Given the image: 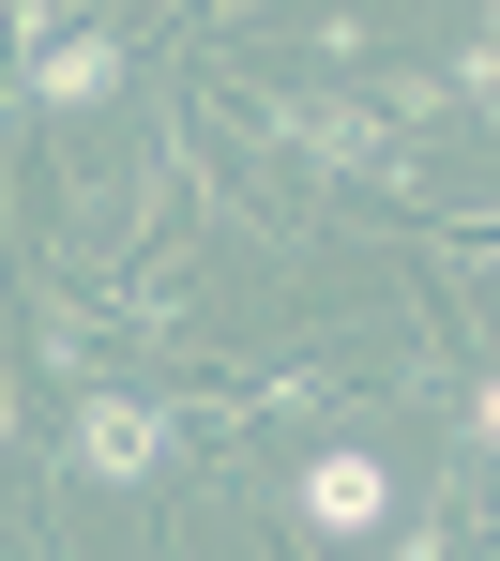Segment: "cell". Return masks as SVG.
Segmentation results:
<instances>
[{"mask_svg": "<svg viewBox=\"0 0 500 561\" xmlns=\"http://www.w3.org/2000/svg\"><path fill=\"white\" fill-rule=\"evenodd\" d=\"M243 122L274 152H303V168H334V183H395V122L349 92H243Z\"/></svg>", "mask_w": 500, "mask_h": 561, "instance_id": "obj_3", "label": "cell"}, {"mask_svg": "<svg viewBox=\"0 0 500 561\" xmlns=\"http://www.w3.org/2000/svg\"><path fill=\"white\" fill-rule=\"evenodd\" d=\"M61 456H77V485H167V470H183V394H121V379H92Z\"/></svg>", "mask_w": 500, "mask_h": 561, "instance_id": "obj_2", "label": "cell"}, {"mask_svg": "<svg viewBox=\"0 0 500 561\" xmlns=\"http://www.w3.org/2000/svg\"><path fill=\"white\" fill-rule=\"evenodd\" d=\"M455 425H470V456H500V365L470 379V394H455Z\"/></svg>", "mask_w": 500, "mask_h": 561, "instance_id": "obj_5", "label": "cell"}, {"mask_svg": "<svg viewBox=\"0 0 500 561\" xmlns=\"http://www.w3.org/2000/svg\"><path fill=\"white\" fill-rule=\"evenodd\" d=\"M395 516H409V470L380 456V440H318V456L274 485V531L318 561H364V547H395Z\"/></svg>", "mask_w": 500, "mask_h": 561, "instance_id": "obj_1", "label": "cell"}, {"mask_svg": "<svg viewBox=\"0 0 500 561\" xmlns=\"http://www.w3.org/2000/svg\"><path fill=\"white\" fill-rule=\"evenodd\" d=\"M440 243H455L470 274H500V213H470V228H440Z\"/></svg>", "mask_w": 500, "mask_h": 561, "instance_id": "obj_6", "label": "cell"}, {"mask_svg": "<svg viewBox=\"0 0 500 561\" xmlns=\"http://www.w3.org/2000/svg\"><path fill=\"white\" fill-rule=\"evenodd\" d=\"M121 61H137V46L92 15V31H61L46 61H15V77H0V122H77V106H106V92H121Z\"/></svg>", "mask_w": 500, "mask_h": 561, "instance_id": "obj_4", "label": "cell"}]
</instances>
